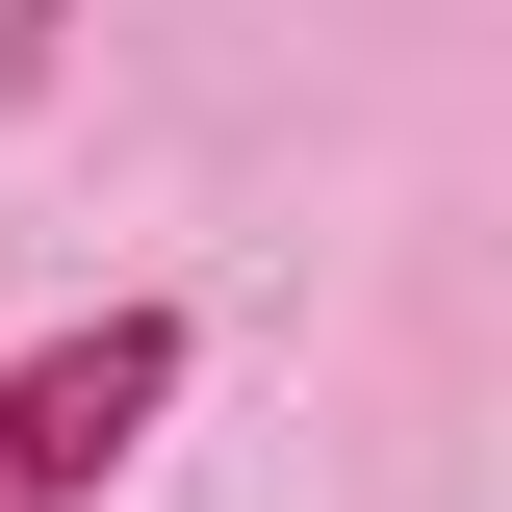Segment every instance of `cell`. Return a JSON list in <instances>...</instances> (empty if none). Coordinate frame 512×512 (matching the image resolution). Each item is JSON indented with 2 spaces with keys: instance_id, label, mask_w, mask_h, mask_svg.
<instances>
[{
  "instance_id": "cell-1",
  "label": "cell",
  "mask_w": 512,
  "mask_h": 512,
  "mask_svg": "<svg viewBox=\"0 0 512 512\" xmlns=\"http://www.w3.org/2000/svg\"><path fill=\"white\" fill-rule=\"evenodd\" d=\"M180 359H205L180 308H77V333H26V359H0V512H103L128 461H154V410H180Z\"/></svg>"
}]
</instances>
